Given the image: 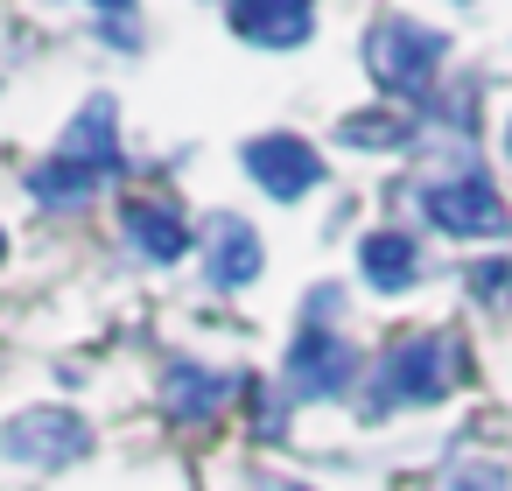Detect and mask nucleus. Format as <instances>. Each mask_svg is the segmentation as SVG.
<instances>
[{
    "instance_id": "nucleus-1",
    "label": "nucleus",
    "mask_w": 512,
    "mask_h": 491,
    "mask_svg": "<svg viewBox=\"0 0 512 491\" xmlns=\"http://www.w3.org/2000/svg\"><path fill=\"white\" fill-rule=\"evenodd\" d=\"M120 176V120H113V99H85V113L71 120V134L57 141V155L29 176V197L43 211H78L92 204L106 183Z\"/></svg>"
},
{
    "instance_id": "nucleus-2",
    "label": "nucleus",
    "mask_w": 512,
    "mask_h": 491,
    "mask_svg": "<svg viewBox=\"0 0 512 491\" xmlns=\"http://www.w3.org/2000/svg\"><path fill=\"white\" fill-rule=\"evenodd\" d=\"M463 379V351L449 330H414V337H393L365 379V421H386L400 407H435L449 386Z\"/></svg>"
},
{
    "instance_id": "nucleus-3",
    "label": "nucleus",
    "mask_w": 512,
    "mask_h": 491,
    "mask_svg": "<svg viewBox=\"0 0 512 491\" xmlns=\"http://www.w3.org/2000/svg\"><path fill=\"white\" fill-rule=\"evenodd\" d=\"M442 64H449V36L414 22V15H379L365 29V71L386 99H407L421 106L435 85H442Z\"/></svg>"
},
{
    "instance_id": "nucleus-4",
    "label": "nucleus",
    "mask_w": 512,
    "mask_h": 491,
    "mask_svg": "<svg viewBox=\"0 0 512 491\" xmlns=\"http://www.w3.org/2000/svg\"><path fill=\"white\" fill-rule=\"evenodd\" d=\"M414 204L435 232L449 239H505L512 232V204L498 197V183L484 169H442L414 183Z\"/></svg>"
},
{
    "instance_id": "nucleus-5",
    "label": "nucleus",
    "mask_w": 512,
    "mask_h": 491,
    "mask_svg": "<svg viewBox=\"0 0 512 491\" xmlns=\"http://www.w3.org/2000/svg\"><path fill=\"white\" fill-rule=\"evenodd\" d=\"M0 456L22 470H64V463L92 456V421L78 407H22L0 421Z\"/></svg>"
},
{
    "instance_id": "nucleus-6",
    "label": "nucleus",
    "mask_w": 512,
    "mask_h": 491,
    "mask_svg": "<svg viewBox=\"0 0 512 491\" xmlns=\"http://www.w3.org/2000/svg\"><path fill=\"white\" fill-rule=\"evenodd\" d=\"M351 379H358V351H351L337 330L302 323L295 344H288V365H281L288 407H295V400H337V393H351Z\"/></svg>"
},
{
    "instance_id": "nucleus-7",
    "label": "nucleus",
    "mask_w": 512,
    "mask_h": 491,
    "mask_svg": "<svg viewBox=\"0 0 512 491\" xmlns=\"http://www.w3.org/2000/svg\"><path fill=\"white\" fill-rule=\"evenodd\" d=\"M239 162H246V176H253L274 204H302V197L323 183V155H316L302 134H253V141L239 148Z\"/></svg>"
},
{
    "instance_id": "nucleus-8",
    "label": "nucleus",
    "mask_w": 512,
    "mask_h": 491,
    "mask_svg": "<svg viewBox=\"0 0 512 491\" xmlns=\"http://www.w3.org/2000/svg\"><path fill=\"white\" fill-rule=\"evenodd\" d=\"M260 267H267L260 232H253L239 211H211V225H204V281H211L218 295H239V288L260 281Z\"/></svg>"
},
{
    "instance_id": "nucleus-9",
    "label": "nucleus",
    "mask_w": 512,
    "mask_h": 491,
    "mask_svg": "<svg viewBox=\"0 0 512 491\" xmlns=\"http://www.w3.org/2000/svg\"><path fill=\"white\" fill-rule=\"evenodd\" d=\"M225 22L253 50H302L316 36V0H225Z\"/></svg>"
},
{
    "instance_id": "nucleus-10",
    "label": "nucleus",
    "mask_w": 512,
    "mask_h": 491,
    "mask_svg": "<svg viewBox=\"0 0 512 491\" xmlns=\"http://www.w3.org/2000/svg\"><path fill=\"white\" fill-rule=\"evenodd\" d=\"M232 393H239L232 372H211V365H197V358H169V365H162V407H169L176 421H218Z\"/></svg>"
},
{
    "instance_id": "nucleus-11",
    "label": "nucleus",
    "mask_w": 512,
    "mask_h": 491,
    "mask_svg": "<svg viewBox=\"0 0 512 491\" xmlns=\"http://www.w3.org/2000/svg\"><path fill=\"white\" fill-rule=\"evenodd\" d=\"M120 225H127V246H134L141 260H155V267H176V260L197 246V232L183 225V211H176V204H155V197H134V204L120 211Z\"/></svg>"
},
{
    "instance_id": "nucleus-12",
    "label": "nucleus",
    "mask_w": 512,
    "mask_h": 491,
    "mask_svg": "<svg viewBox=\"0 0 512 491\" xmlns=\"http://www.w3.org/2000/svg\"><path fill=\"white\" fill-rule=\"evenodd\" d=\"M358 274H365L379 295H407V288L421 281V246H414V232H400V225L365 232V239H358Z\"/></svg>"
},
{
    "instance_id": "nucleus-13",
    "label": "nucleus",
    "mask_w": 512,
    "mask_h": 491,
    "mask_svg": "<svg viewBox=\"0 0 512 491\" xmlns=\"http://www.w3.org/2000/svg\"><path fill=\"white\" fill-rule=\"evenodd\" d=\"M414 134H421V120H400V113H351L337 127V141H351V148H407Z\"/></svg>"
},
{
    "instance_id": "nucleus-14",
    "label": "nucleus",
    "mask_w": 512,
    "mask_h": 491,
    "mask_svg": "<svg viewBox=\"0 0 512 491\" xmlns=\"http://www.w3.org/2000/svg\"><path fill=\"white\" fill-rule=\"evenodd\" d=\"M442 491H512V470L491 463V456H463V463L442 477Z\"/></svg>"
},
{
    "instance_id": "nucleus-15",
    "label": "nucleus",
    "mask_w": 512,
    "mask_h": 491,
    "mask_svg": "<svg viewBox=\"0 0 512 491\" xmlns=\"http://www.w3.org/2000/svg\"><path fill=\"white\" fill-rule=\"evenodd\" d=\"M463 288H470L484 309H505V302H512V260H477V267L463 274Z\"/></svg>"
},
{
    "instance_id": "nucleus-16",
    "label": "nucleus",
    "mask_w": 512,
    "mask_h": 491,
    "mask_svg": "<svg viewBox=\"0 0 512 491\" xmlns=\"http://www.w3.org/2000/svg\"><path fill=\"white\" fill-rule=\"evenodd\" d=\"M92 8H99V15L113 22L106 36H113L120 50H134V43H141V36H134V8H141V0H92Z\"/></svg>"
},
{
    "instance_id": "nucleus-17",
    "label": "nucleus",
    "mask_w": 512,
    "mask_h": 491,
    "mask_svg": "<svg viewBox=\"0 0 512 491\" xmlns=\"http://www.w3.org/2000/svg\"><path fill=\"white\" fill-rule=\"evenodd\" d=\"M253 491H309V484H295V477H274V470H260V477H253Z\"/></svg>"
},
{
    "instance_id": "nucleus-18",
    "label": "nucleus",
    "mask_w": 512,
    "mask_h": 491,
    "mask_svg": "<svg viewBox=\"0 0 512 491\" xmlns=\"http://www.w3.org/2000/svg\"><path fill=\"white\" fill-rule=\"evenodd\" d=\"M505 155H512V120H505Z\"/></svg>"
},
{
    "instance_id": "nucleus-19",
    "label": "nucleus",
    "mask_w": 512,
    "mask_h": 491,
    "mask_svg": "<svg viewBox=\"0 0 512 491\" xmlns=\"http://www.w3.org/2000/svg\"><path fill=\"white\" fill-rule=\"evenodd\" d=\"M0 260H8V232H0Z\"/></svg>"
},
{
    "instance_id": "nucleus-20",
    "label": "nucleus",
    "mask_w": 512,
    "mask_h": 491,
    "mask_svg": "<svg viewBox=\"0 0 512 491\" xmlns=\"http://www.w3.org/2000/svg\"><path fill=\"white\" fill-rule=\"evenodd\" d=\"M463 8H470V0H463Z\"/></svg>"
}]
</instances>
